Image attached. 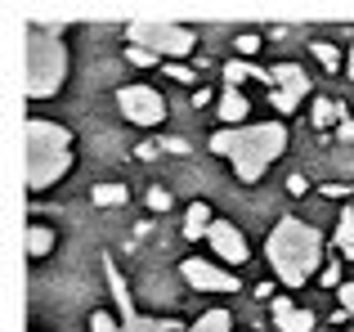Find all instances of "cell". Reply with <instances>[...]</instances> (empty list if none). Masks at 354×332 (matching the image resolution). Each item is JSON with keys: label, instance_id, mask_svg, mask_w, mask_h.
Listing matches in <instances>:
<instances>
[{"label": "cell", "instance_id": "1", "mask_svg": "<svg viewBox=\"0 0 354 332\" xmlns=\"http://www.w3.org/2000/svg\"><path fill=\"white\" fill-rule=\"evenodd\" d=\"M211 153L234 166L242 184L265 180V171L287 153V126L283 122H247V126H220L211 135Z\"/></svg>", "mask_w": 354, "mask_h": 332}, {"label": "cell", "instance_id": "2", "mask_svg": "<svg viewBox=\"0 0 354 332\" xmlns=\"http://www.w3.org/2000/svg\"><path fill=\"white\" fill-rule=\"evenodd\" d=\"M265 256L283 288H301L323 265V234L314 225H301L296 216H283L265 238Z\"/></svg>", "mask_w": 354, "mask_h": 332}, {"label": "cell", "instance_id": "3", "mask_svg": "<svg viewBox=\"0 0 354 332\" xmlns=\"http://www.w3.org/2000/svg\"><path fill=\"white\" fill-rule=\"evenodd\" d=\"M72 171V131L45 117H27V189L45 193Z\"/></svg>", "mask_w": 354, "mask_h": 332}, {"label": "cell", "instance_id": "4", "mask_svg": "<svg viewBox=\"0 0 354 332\" xmlns=\"http://www.w3.org/2000/svg\"><path fill=\"white\" fill-rule=\"evenodd\" d=\"M68 81V45L59 32L45 36V27L32 18V36H27V99H54Z\"/></svg>", "mask_w": 354, "mask_h": 332}, {"label": "cell", "instance_id": "5", "mask_svg": "<svg viewBox=\"0 0 354 332\" xmlns=\"http://www.w3.org/2000/svg\"><path fill=\"white\" fill-rule=\"evenodd\" d=\"M130 45H144V50H153L157 59L166 63H180L193 54V45H198V32L193 27H180V23H162V18H139V23H130Z\"/></svg>", "mask_w": 354, "mask_h": 332}, {"label": "cell", "instance_id": "6", "mask_svg": "<svg viewBox=\"0 0 354 332\" xmlns=\"http://www.w3.org/2000/svg\"><path fill=\"white\" fill-rule=\"evenodd\" d=\"M117 108L126 122L135 126H162L166 117V99L157 95V86H144V81H130V86L117 90Z\"/></svg>", "mask_w": 354, "mask_h": 332}, {"label": "cell", "instance_id": "7", "mask_svg": "<svg viewBox=\"0 0 354 332\" xmlns=\"http://www.w3.org/2000/svg\"><path fill=\"white\" fill-rule=\"evenodd\" d=\"M180 274L193 283V292H238V274L234 270H220L216 261H184Z\"/></svg>", "mask_w": 354, "mask_h": 332}, {"label": "cell", "instance_id": "8", "mask_svg": "<svg viewBox=\"0 0 354 332\" xmlns=\"http://www.w3.org/2000/svg\"><path fill=\"white\" fill-rule=\"evenodd\" d=\"M207 243H211V252H216V261H229V270L247 265V256H251V247H247V238H242V229L229 225V220H216V225H211Z\"/></svg>", "mask_w": 354, "mask_h": 332}, {"label": "cell", "instance_id": "9", "mask_svg": "<svg viewBox=\"0 0 354 332\" xmlns=\"http://www.w3.org/2000/svg\"><path fill=\"white\" fill-rule=\"evenodd\" d=\"M269 306H274V328L278 332H314V315L301 310L292 297H274Z\"/></svg>", "mask_w": 354, "mask_h": 332}, {"label": "cell", "instance_id": "10", "mask_svg": "<svg viewBox=\"0 0 354 332\" xmlns=\"http://www.w3.org/2000/svg\"><path fill=\"white\" fill-rule=\"evenodd\" d=\"M269 72H274L278 90H287V95H296V99L310 95V72H305L301 63H278V68H269Z\"/></svg>", "mask_w": 354, "mask_h": 332}, {"label": "cell", "instance_id": "11", "mask_svg": "<svg viewBox=\"0 0 354 332\" xmlns=\"http://www.w3.org/2000/svg\"><path fill=\"white\" fill-rule=\"evenodd\" d=\"M220 122L225 126H247V113H251V104H247V95H242L238 86H225L220 90Z\"/></svg>", "mask_w": 354, "mask_h": 332}, {"label": "cell", "instance_id": "12", "mask_svg": "<svg viewBox=\"0 0 354 332\" xmlns=\"http://www.w3.org/2000/svg\"><path fill=\"white\" fill-rule=\"evenodd\" d=\"M211 225H216V216H211L207 202H189V211H184V238H207Z\"/></svg>", "mask_w": 354, "mask_h": 332}, {"label": "cell", "instance_id": "13", "mask_svg": "<svg viewBox=\"0 0 354 332\" xmlns=\"http://www.w3.org/2000/svg\"><path fill=\"white\" fill-rule=\"evenodd\" d=\"M23 252L32 256V261L50 256V252H54V229H50V225H27V234H23Z\"/></svg>", "mask_w": 354, "mask_h": 332}, {"label": "cell", "instance_id": "14", "mask_svg": "<svg viewBox=\"0 0 354 332\" xmlns=\"http://www.w3.org/2000/svg\"><path fill=\"white\" fill-rule=\"evenodd\" d=\"M242 81H274V72L256 68V63H247V59H229L225 63V86H242Z\"/></svg>", "mask_w": 354, "mask_h": 332}, {"label": "cell", "instance_id": "15", "mask_svg": "<svg viewBox=\"0 0 354 332\" xmlns=\"http://www.w3.org/2000/svg\"><path fill=\"white\" fill-rule=\"evenodd\" d=\"M337 252L346 256V261H354V207H346L337 216Z\"/></svg>", "mask_w": 354, "mask_h": 332}, {"label": "cell", "instance_id": "16", "mask_svg": "<svg viewBox=\"0 0 354 332\" xmlns=\"http://www.w3.org/2000/svg\"><path fill=\"white\" fill-rule=\"evenodd\" d=\"M189 332H234V315L229 310H207Z\"/></svg>", "mask_w": 354, "mask_h": 332}, {"label": "cell", "instance_id": "17", "mask_svg": "<svg viewBox=\"0 0 354 332\" xmlns=\"http://www.w3.org/2000/svg\"><path fill=\"white\" fill-rule=\"evenodd\" d=\"M341 122H346L341 104H332V99H314V126H341Z\"/></svg>", "mask_w": 354, "mask_h": 332}, {"label": "cell", "instance_id": "18", "mask_svg": "<svg viewBox=\"0 0 354 332\" xmlns=\"http://www.w3.org/2000/svg\"><path fill=\"white\" fill-rule=\"evenodd\" d=\"M310 50H314V59H319L328 72H341V68H346V59H341V50H337V45H328V41H314Z\"/></svg>", "mask_w": 354, "mask_h": 332}, {"label": "cell", "instance_id": "19", "mask_svg": "<svg viewBox=\"0 0 354 332\" xmlns=\"http://www.w3.org/2000/svg\"><path fill=\"white\" fill-rule=\"evenodd\" d=\"M90 198H95V207H121V202H126V189H121V184H95Z\"/></svg>", "mask_w": 354, "mask_h": 332}, {"label": "cell", "instance_id": "20", "mask_svg": "<svg viewBox=\"0 0 354 332\" xmlns=\"http://www.w3.org/2000/svg\"><path fill=\"white\" fill-rule=\"evenodd\" d=\"M126 63H130V68H153L157 54H153V50H144V45H126Z\"/></svg>", "mask_w": 354, "mask_h": 332}, {"label": "cell", "instance_id": "21", "mask_svg": "<svg viewBox=\"0 0 354 332\" xmlns=\"http://www.w3.org/2000/svg\"><path fill=\"white\" fill-rule=\"evenodd\" d=\"M269 104H274L278 113H296V108H301V99L287 95V90H278V86H269Z\"/></svg>", "mask_w": 354, "mask_h": 332}, {"label": "cell", "instance_id": "22", "mask_svg": "<svg viewBox=\"0 0 354 332\" xmlns=\"http://www.w3.org/2000/svg\"><path fill=\"white\" fill-rule=\"evenodd\" d=\"M90 332H126V328H121L113 315H104V310H99V315H90Z\"/></svg>", "mask_w": 354, "mask_h": 332}, {"label": "cell", "instance_id": "23", "mask_svg": "<svg viewBox=\"0 0 354 332\" xmlns=\"http://www.w3.org/2000/svg\"><path fill=\"white\" fill-rule=\"evenodd\" d=\"M126 332H166V324H157V319H148V315H139V319H130V324H121Z\"/></svg>", "mask_w": 354, "mask_h": 332}, {"label": "cell", "instance_id": "24", "mask_svg": "<svg viewBox=\"0 0 354 332\" xmlns=\"http://www.w3.org/2000/svg\"><path fill=\"white\" fill-rule=\"evenodd\" d=\"M148 211H157V216L171 211V193H166V189H148Z\"/></svg>", "mask_w": 354, "mask_h": 332}, {"label": "cell", "instance_id": "25", "mask_svg": "<svg viewBox=\"0 0 354 332\" xmlns=\"http://www.w3.org/2000/svg\"><path fill=\"white\" fill-rule=\"evenodd\" d=\"M166 77H171V81H180V86H193V81H198L189 68H184V63H166Z\"/></svg>", "mask_w": 354, "mask_h": 332}, {"label": "cell", "instance_id": "26", "mask_svg": "<svg viewBox=\"0 0 354 332\" xmlns=\"http://www.w3.org/2000/svg\"><path fill=\"white\" fill-rule=\"evenodd\" d=\"M256 50H260V36H256V32L238 36V54H242V59H251V54H256Z\"/></svg>", "mask_w": 354, "mask_h": 332}, {"label": "cell", "instance_id": "27", "mask_svg": "<svg viewBox=\"0 0 354 332\" xmlns=\"http://www.w3.org/2000/svg\"><path fill=\"white\" fill-rule=\"evenodd\" d=\"M341 310H346V315L354 319V279H350V283H341Z\"/></svg>", "mask_w": 354, "mask_h": 332}, {"label": "cell", "instance_id": "28", "mask_svg": "<svg viewBox=\"0 0 354 332\" xmlns=\"http://www.w3.org/2000/svg\"><path fill=\"white\" fill-rule=\"evenodd\" d=\"M323 283H328V288H341V261L323 265Z\"/></svg>", "mask_w": 354, "mask_h": 332}, {"label": "cell", "instance_id": "29", "mask_svg": "<svg viewBox=\"0 0 354 332\" xmlns=\"http://www.w3.org/2000/svg\"><path fill=\"white\" fill-rule=\"evenodd\" d=\"M323 193H328V198H346L350 189H346V184H323Z\"/></svg>", "mask_w": 354, "mask_h": 332}, {"label": "cell", "instance_id": "30", "mask_svg": "<svg viewBox=\"0 0 354 332\" xmlns=\"http://www.w3.org/2000/svg\"><path fill=\"white\" fill-rule=\"evenodd\" d=\"M341 140H354V122H341Z\"/></svg>", "mask_w": 354, "mask_h": 332}, {"label": "cell", "instance_id": "31", "mask_svg": "<svg viewBox=\"0 0 354 332\" xmlns=\"http://www.w3.org/2000/svg\"><path fill=\"white\" fill-rule=\"evenodd\" d=\"M346 72L354 77V45H350V59H346Z\"/></svg>", "mask_w": 354, "mask_h": 332}]
</instances>
